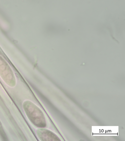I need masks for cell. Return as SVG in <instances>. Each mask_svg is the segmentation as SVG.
I'll use <instances>...</instances> for the list:
<instances>
[{
	"instance_id": "cell-1",
	"label": "cell",
	"mask_w": 125,
	"mask_h": 141,
	"mask_svg": "<svg viewBox=\"0 0 125 141\" xmlns=\"http://www.w3.org/2000/svg\"><path fill=\"white\" fill-rule=\"evenodd\" d=\"M29 106L28 112L31 121L37 126H44L45 124V121L42 111L32 103L29 104Z\"/></svg>"
},
{
	"instance_id": "cell-2",
	"label": "cell",
	"mask_w": 125,
	"mask_h": 141,
	"mask_svg": "<svg viewBox=\"0 0 125 141\" xmlns=\"http://www.w3.org/2000/svg\"><path fill=\"white\" fill-rule=\"evenodd\" d=\"M38 133L39 137L42 139H58L53 133L48 130L41 129L38 130Z\"/></svg>"
}]
</instances>
